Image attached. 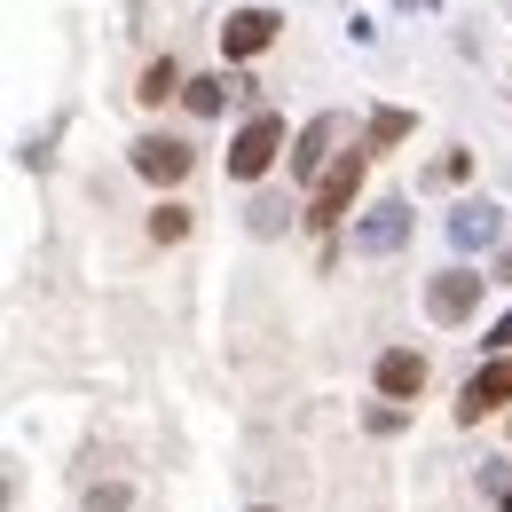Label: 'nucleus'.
<instances>
[{"instance_id":"0eeeda50","label":"nucleus","mask_w":512,"mask_h":512,"mask_svg":"<svg viewBox=\"0 0 512 512\" xmlns=\"http://www.w3.org/2000/svg\"><path fill=\"white\" fill-rule=\"evenodd\" d=\"M331 142H339V119L323 111V119H308V134L292 142V182H323L339 158H331Z\"/></svg>"},{"instance_id":"f3484780","label":"nucleus","mask_w":512,"mask_h":512,"mask_svg":"<svg viewBox=\"0 0 512 512\" xmlns=\"http://www.w3.org/2000/svg\"><path fill=\"white\" fill-rule=\"evenodd\" d=\"M402 8H442V0H402Z\"/></svg>"},{"instance_id":"9d476101","label":"nucleus","mask_w":512,"mask_h":512,"mask_svg":"<svg viewBox=\"0 0 512 512\" xmlns=\"http://www.w3.org/2000/svg\"><path fill=\"white\" fill-rule=\"evenodd\" d=\"M418 386H426V355L386 347V355H379V394H394V402H402V394H418Z\"/></svg>"},{"instance_id":"dca6fc26","label":"nucleus","mask_w":512,"mask_h":512,"mask_svg":"<svg viewBox=\"0 0 512 512\" xmlns=\"http://www.w3.org/2000/svg\"><path fill=\"white\" fill-rule=\"evenodd\" d=\"M497 276H505V284H512V245H505V260H497Z\"/></svg>"},{"instance_id":"ddd939ff","label":"nucleus","mask_w":512,"mask_h":512,"mask_svg":"<svg viewBox=\"0 0 512 512\" xmlns=\"http://www.w3.org/2000/svg\"><path fill=\"white\" fill-rule=\"evenodd\" d=\"M221 87H229V79H190V87H182V103H190L197 119H213V111H221V103H229V95H221Z\"/></svg>"},{"instance_id":"39448f33","label":"nucleus","mask_w":512,"mask_h":512,"mask_svg":"<svg viewBox=\"0 0 512 512\" xmlns=\"http://www.w3.org/2000/svg\"><path fill=\"white\" fill-rule=\"evenodd\" d=\"M481 284H489V276H473V268H442V276L426 284V308H434V323H465L473 308H481Z\"/></svg>"},{"instance_id":"7ed1b4c3","label":"nucleus","mask_w":512,"mask_h":512,"mask_svg":"<svg viewBox=\"0 0 512 512\" xmlns=\"http://www.w3.org/2000/svg\"><path fill=\"white\" fill-rule=\"evenodd\" d=\"M402 237H410V205H402V197H379V205L355 221V253H363V260L402 253Z\"/></svg>"},{"instance_id":"4468645a","label":"nucleus","mask_w":512,"mask_h":512,"mask_svg":"<svg viewBox=\"0 0 512 512\" xmlns=\"http://www.w3.org/2000/svg\"><path fill=\"white\" fill-rule=\"evenodd\" d=\"M150 237H158V245L190 237V213H182V205H158V213H150Z\"/></svg>"},{"instance_id":"6e6552de","label":"nucleus","mask_w":512,"mask_h":512,"mask_svg":"<svg viewBox=\"0 0 512 512\" xmlns=\"http://www.w3.org/2000/svg\"><path fill=\"white\" fill-rule=\"evenodd\" d=\"M134 174H142V182H182V174H190V142L142 134V142H134Z\"/></svg>"},{"instance_id":"423d86ee","label":"nucleus","mask_w":512,"mask_h":512,"mask_svg":"<svg viewBox=\"0 0 512 512\" xmlns=\"http://www.w3.org/2000/svg\"><path fill=\"white\" fill-rule=\"evenodd\" d=\"M276 8H229V24H221V48H229V64H245V56H260L268 40H276Z\"/></svg>"},{"instance_id":"1a4fd4ad","label":"nucleus","mask_w":512,"mask_h":512,"mask_svg":"<svg viewBox=\"0 0 512 512\" xmlns=\"http://www.w3.org/2000/svg\"><path fill=\"white\" fill-rule=\"evenodd\" d=\"M497 229H505V221H497V205H489V197H465V205L449 213V245H457V253L497 245Z\"/></svg>"},{"instance_id":"2eb2a0df","label":"nucleus","mask_w":512,"mask_h":512,"mask_svg":"<svg viewBox=\"0 0 512 512\" xmlns=\"http://www.w3.org/2000/svg\"><path fill=\"white\" fill-rule=\"evenodd\" d=\"M489 347H512V316H497V323H489Z\"/></svg>"},{"instance_id":"20e7f679","label":"nucleus","mask_w":512,"mask_h":512,"mask_svg":"<svg viewBox=\"0 0 512 512\" xmlns=\"http://www.w3.org/2000/svg\"><path fill=\"white\" fill-rule=\"evenodd\" d=\"M497 402H512V355H497L489 371H473V379L457 386V426H481Z\"/></svg>"},{"instance_id":"f257e3e1","label":"nucleus","mask_w":512,"mask_h":512,"mask_svg":"<svg viewBox=\"0 0 512 512\" xmlns=\"http://www.w3.org/2000/svg\"><path fill=\"white\" fill-rule=\"evenodd\" d=\"M276 150H284V119H276V111H253V119L237 127V142H229V174H237V182H260V174L276 166Z\"/></svg>"},{"instance_id":"f03ea898","label":"nucleus","mask_w":512,"mask_h":512,"mask_svg":"<svg viewBox=\"0 0 512 512\" xmlns=\"http://www.w3.org/2000/svg\"><path fill=\"white\" fill-rule=\"evenodd\" d=\"M363 166H371V158H363V150H347V158H339V166L316 182V197H308V221H316V229H331V221L355 205V190H363Z\"/></svg>"},{"instance_id":"f8f14e48","label":"nucleus","mask_w":512,"mask_h":512,"mask_svg":"<svg viewBox=\"0 0 512 512\" xmlns=\"http://www.w3.org/2000/svg\"><path fill=\"white\" fill-rule=\"evenodd\" d=\"M410 127H418L410 111H371V150H394V142H402Z\"/></svg>"},{"instance_id":"a211bd4d","label":"nucleus","mask_w":512,"mask_h":512,"mask_svg":"<svg viewBox=\"0 0 512 512\" xmlns=\"http://www.w3.org/2000/svg\"><path fill=\"white\" fill-rule=\"evenodd\" d=\"M497 505H505V512H512V489H505V497H497Z\"/></svg>"},{"instance_id":"9b49d317","label":"nucleus","mask_w":512,"mask_h":512,"mask_svg":"<svg viewBox=\"0 0 512 512\" xmlns=\"http://www.w3.org/2000/svg\"><path fill=\"white\" fill-rule=\"evenodd\" d=\"M182 87H190V79H182L174 64H150V71H142V87H134V95H142V103H166V95H182Z\"/></svg>"}]
</instances>
